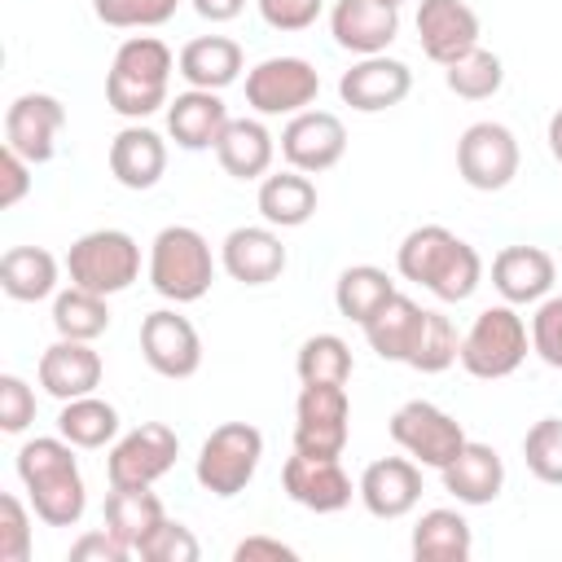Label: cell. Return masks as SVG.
<instances>
[{
    "mask_svg": "<svg viewBox=\"0 0 562 562\" xmlns=\"http://www.w3.org/2000/svg\"><path fill=\"white\" fill-rule=\"evenodd\" d=\"M395 268H400L404 281L430 290L439 303H465L483 281L479 250L443 224L413 228L395 250Z\"/></svg>",
    "mask_w": 562,
    "mask_h": 562,
    "instance_id": "obj_1",
    "label": "cell"
},
{
    "mask_svg": "<svg viewBox=\"0 0 562 562\" xmlns=\"http://www.w3.org/2000/svg\"><path fill=\"white\" fill-rule=\"evenodd\" d=\"M18 479L31 496V509L48 527H75L88 509V487L75 461V443L61 435H40L18 448Z\"/></svg>",
    "mask_w": 562,
    "mask_h": 562,
    "instance_id": "obj_2",
    "label": "cell"
},
{
    "mask_svg": "<svg viewBox=\"0 0 562 562\" xmlns=\"http://www.w3.org/2000/svg\"><path fill=\"white\" fill-rule=\"evenodd\" d=\"M171 70H176V57L171 48L158 40V35H132L119 44L114 61H110V75H105V101L114 114L140 123L158 110H167L171 101Z\"/></svg>",
    "mask_w": 562,
    "mask_h": 562,
    "instance_id": "obj_3",
    "label": "cell"
},
{
    "mask_svg": "<svg viewBox=\"0 0 562 562\" xmlns=\"http://www.w3.org/2000/svg\"><path fill=\"white\" fill-rule=\"evenodd\" d=\"M215 281L211 241L189 224H167L149 241V285L167 303H198Z\"/></svg>",
    "mask_w": 562,
    "mask_h": 562,
    "instance_id": "obj_4",
    "label": "cell"
},
{
    "mask_svg": "<svg viewBox=\"0 0 562 562\" xmlns=\"http://www.w3.org/2000/svg\"><path fill=\"white\" fill-rule=\"evenodd\" d=\"M527 347H531V329L518 316V307L514 303H496V307H483L474 316V325L461 334L457 360H461V369L470 378L496 382V378H509L527 360Z\"/></svg>",
    "mask_w": 562,
    "mask_h": 562,
    "instance_id": "obj_5",
    "label": "cell"
},
{
    "mask_svg": "<svg viewBox=\"0 0 562 562\" xmlns=\"http://www.w3.org/2000/svg\"><path fill=\"white\" fill-rule=\"evenodd\" d=\"M66 272L70 285L92 290V294H123L140 277V246L123 228H92L70 241L66 250Z\"/></svg>",
    "mask_w": 562,
    "mask_h": 562,
    "instance_id": "obj_6",
    "label": "cell"
},
{
    "mask_svg": "<svg viewBox=\"0 0 562 562\" xmlns=\"http://www.w3.org/2000/svg\"><path fill=\"white\" fill-rule=\"evenodd\" d=\"M259 461H263V435H259V426H250V422H224V426H215L202 439L193 474H198V483L211 496H224L228 501V496L246 492V483L255 479Z\"/></svg>",
    "mask_w": 562,
    "mask_h": 562,
    "instance_id": "obj_7",
    "label": "cell"
},
{
    "mask_svg": "<svg viewBox=\"0 0 562 562\" xmlns=\"http://www.w3.org/2000/svg\"><path fill=\"white\" fill-rule=\"evenodd\" d=\"M316 92H321V75L307 57H263L246 75V105L259 119L303 114V110H312Z\"/></svg>",
    "mask_w": 562,
    "mask_h": 562,
    "instance_id": "obj_8",
    "label": "cell"
},
{
    "mask_svg": "<svg viewBox=\"0 0 562 562\" xmlns=\"http://www.w3.org/2000/svg\"><path fill=\"white\" fill-rule=\"evenodd\" d=\"M351 435V400L347 386L307 382L294 404V452L312 457H342Z\"/></svg>",
    "mask_w": 562,
    "mask_h": 562,
    "instance_id": "obj_9",
    "label": "cell"
},
{
    "mask_svg": "<svg viewBox=\"0 0 562 562\" xmlns=\"http://www.w3.org/2000/svg\"><path fill=\"white\" fill-rule=\"evenodd\" d=\"M180 457V435L162 422H140L136 430L119 435L105 457L110 487H154Z\"/></svg>",
    "mask_w": 562,
    "mask_h": 562,
    "instance_id": "obj_10",
    "label": "cell"
},
{
    "mask_svg": "<svg viewBox=\"0 0 562 562\" xmlns=\"http://www.w3.org/2000/svg\"><path fill=\"white\" fill-rule=\"evenodd\" d=\"M391 439L430 470H443L461 448H465V430L452 413H443L430 400H408L391 413Z\"/></svg>",
    "mask_w": 562,
    "mask_h": 562,
    "instance_id": "obj_11",
    "label": "cell"
},
{
    "mask_svg": "<svg viewBox=\"0 0 562 562\" xmlns=\"http://www.w3.org/2000/svg\"><path fill=\"white\" fill-rule=\"evenodd\" d=\"M518 140L505 123H470L457 140V171L470 189L479 193H501L514 176H518Z\"/></svg>",
    "mask_w": 562,
    "mask_h": 562,
    "instance_id": "obj_12",
    "label": "cell"
},
{
    "mask_svg": "<svg viewBox=\"0 0 562 562\" xmlns=\"http://www.w3.org/2000/svg\"><path fill=\"white\" fill-rule=\"evenodd\" d=\"M140 356L158 378H193L202 369V338L189 316L176 307H158L140 321Z\"/></svg>",
    "mask_w": 562,
    "mask_h": 562,
    "instance_id": "obj_13",
    "label": "cell"
},
{
    "mask_svg": "<svg viewBox=\"0 0 562 562\" xmlns=\"http://www.w3.org/2000/svg\"><path fill=\"white\" fill-rule=\"evenodd\" d=\"M66 127V105L53 92H22L4 110V145L18 149L31 167L57 154V136Z\"/></svg>",
    "mask_w": 562,
    "mask_h": 562,
    "instance_id": "obj_14",
    "label": "cell"
},
{
    "mask_svg": "<svg viewBox=\"0 0 562 562\" xmlns=\"http://www.w3.org/2000/svg\"><path fill=\"white\" fill-rule=\"evenodd\" d=\"M347 154V127L338 114L329 110H303V114H290V123L281 127V158L294 167V171H329L338 158Z\"/></svg>",
    "mask_w": 562,
    "mask_h": 562,
    "instance_id": "obj_15",
    "label": "cell"
},
{
    "mask_svg": "<svg viewBox=\"0 0 562 562\" xmlns=\"http://www.w3.org/2000/svg\"><path fill=\"white\" fill-rule=\"evenodd\" d=\"M281 483H285V496L312 514H338L351 505V474L342 470L338 457L294 452L281 465Z\"/></svg>",
    "mask_w": 562,
    "mask_h": 562,
    "instance_id": "obj_16",
    "label": "cell"
},
{
    "mask_svg": "<svg viewBox=\"0 0 562 562\" xmlns=\"http://www.w3.org/2000/svg\"><path fill=\"white\" fill-rule=\"evenodd\" d=\"M413 92V70L386 53H373V57H360L351 70H342L338 79V97L342 105L360 110V114H382L391 105H400L404 97Z\"/></svg>",
    "mask_w": 562,
    "mask_h": 562,
    "instance_id": "obj_17",
    "label": "cell"
},
{
    "mask_svg": "<svg viewBox=\"0 0 562 562\" xmlns=\"http://www.w3.org/2000/svg\"><path fill=\"white\" fill-rule=\"evenodd\" d=\"M413 26H417L422 53L435 66H448L479 44V13L465 0H422Z\"/></svg>",
    "mask_w": 562,
    "mask_h": 562,
    "instance_id": "obj_18",
    "label": "cell"
},
{
    "mask_svg": "<svg viewBox=\"0 0 562 562\" xmlns=\"http://www.w3.org/2000/svg\"><path fill=\"white\" fill-rule=\"evenodd\" d=\"M356 496L364 501V509L373 518H404L417 509L422 501V465L413 457H378L364 465Z\"/></svg>",
    "mask_w": 562,
    "mask_h": 562,
    "instance_id": "obj_19",
    "label": "cell"
},
{
    "mask_svg": "<svg viewBox=\"0 0 562 562\" xmlns=\"http://www.w3.org/2000/svg\"><path fill=\"white\" fill-rule=\"evenodd\" d=\"M329 31L338 48L356 57H373L386 53L391 40L400 35V9L386 0H338L329 9Z\"/></svg>",
    "mask_w": 562,
    "mask_h": 562,
    "instance_id": "obj_20",
    "label": "cell"
},
{
    "mask_svg": "<svg viewBox=\"0 0 562 562\" xmlns=\"http://www.w3.org/2000/svg\"><path fill=\"white\" fill-rule=\"evenodd\" d=\"M553 281H558V263H553V255L544 246H505L492 259V285L514 307L549 299Z\"/></svg>",
    "mask_w": 562,
    "mask_h": 562,
    "instance_id": "obj_21",
    "label": "cell"
},
{
    "mask_svg": "<svg viewBox=\"0 0 562 562\" xmlns=\"http://www.w3.org/2000/svg\"><path fill=\"white\" fill-rule=\"evenodd\" d=\"M220 263L241 285H268L285 272V246L272 233V224H241L224 237Z\"/></svg>",
    "mask_w": 562,
    "mask_h": 562,
    "instance_id": "obj_22",
    "label": "cell"
},
{
    "mask_svg": "<svg viewBox=\"0 0 562 562\" xmlns=\"http://www.w3.org/2000/svg\"><path fill=\"white\" fill-rule=\"evenodd\" d=\"M101 373H105L101 351H92V342H79V338H57L40 356V386L61 404L92 395L101 386Z\"/></svg>",
    "mask_w": 562,
    "mask_h": 562,
    "instance_id": "obj_23",
    "label": "cell"
},
{
    "mask_svg": "<svg viewBox=\"0 0 562 562\" xmlns=\"http://www.w3.org/2000/svg\"><path fill=\"white\" fill-rule=\"evenodd\" d=\"M228 127V105L220 101V92L206 88H184L167 101V132L180 149L198 154V149H215L220 136Z\"/></svg>",
    "mask_w": 562,
    "mask_h": 562,
    "instance_id": "obj_24",
    "label": "cell"
},
{
    "mask_svg": "<svg viewBox=\"0 0 562 562\" xmlns=\"http://www.w3.org/2000/svg\"><path fill=\"white\" fill-rule=\"evenodd\" d=\"M167 171V140L145 127V123H127L114 140H110V176L123 189H154Z\"/></svg>",
    "mask_w": 562,
    "mask_h": 562,
    "instance_id": "obj_25",
    "label": "cell"
},
{
    "mask_svg": "<svg viewBox=\"0 0 562 562\" xmlns=\"http://www.w3.org/2000/svg\"><path fill=\"white\" fill-rule=\"evenodd\" d=\"M439 474H443V492H452L461 505H492L505 487L501 452L492 443H474V439H465V448Z\"/></svg>",
    "mask_w": 562,
    "mask_h": 562,
    "instance_id": "obj_26",
    "label": "cell"
},
{
    "mask_svg": "<svg viewBox=\"0 0 562 562\" xmlns=\"http://www.w3.org/2000/svg\"><path fill=\"white\" fill-rule=\"evenodd\" d=\"M241 44L228 40V35H198L180 48L176 57V70L189 88H206V92H220L228 83H237L241 75Z\"/></svg>",
    "mask_w": 562,
    "mask_h": 562,
    "instance_id": "obj_27",
    "label": "cell"
},
{
    "mask_svg": "<svg viewBox=\"0 0 562 562\" xmlns=\"http://www.w3.org/2000/svg\"><path fill=\"white\" fill-rule=\"evenodd\" d=\"M215 158L233 180H263L277 158V140L263 127V119H228Z\"/></svg>",
    "mask_w": 562,
    "mask_h": 562,
    "instance_id": "obj_28",
    "label": "cell"
},
{
    "mask_svg": "<svg viewBox=\"0 0 562 562\" xmlns=\"http://www.w3.org/2000/svg\"><path fill=\"white\" fill-rule=\"evenodd\" d=\"M316 184H312V176L307 171H277V176H263L259 180V198H255V206H259V215H263V224H272V228H299V224H307L312 215H316Z\"/></svg>",
    "mask_w": 562,
    "mask_h": 562,
    "instance_id": "obj_29",
    "label": "cell"
},
{
    "mask_svg": "<svg viewBox=\"0 0 562 562\" xmlns=\"http://www.w3.org/2000/svg\"><path fill=\"white\" fill-rule=\"evenodd\" d=\"M167 522V509L162 501L149 492V487H110L105 496V527L132 549L140 553V544Z\"/></svg>",
    "mask_w": 562,
    "mask_h": 562,
    "instance_id": "obj_30",
    "label": "cell"
},
{
    "mask_svg": "<svg viewBox=\"0 0 562 562\" xmlns=\"http://www.w3.org/2000/svg\"><path fill=\"white\" fill-rule=\"evenodd\" d=\"M417 562H465L474 553V531L457 509H426L408 540Z\"/></svg>",
    "mask_w": 562,
    "mask_h": 562,
    "instance_id": "obj_31",
    "label": "cell"
},
{
    "mask_svg": "<svg viewBox=\"0 0 562 562\" xmlns=\"http://www.w3.org/2000/svg\"><path fill=\"white\" fill-rule=\"evenodd\" d=\"M0 290L13 303H40L57 290V259L44 246H9L0 259Z\"/></svg>",
    "mask_w": 562,
    "mask_h": 562,
    "instance_id": "obj_32",
    "label": "cell"
},
{
    "mask_svg": "<svg viewBox=\"0 0 562 562\" xmlns=\"http://www.w3.org/2000/svg\"><path fill=\"white\" fill-rule=\"evenodd\" d=\"M422 303H413L408 294H391L360 329H364V342L382 356V360H408V347H413V334H417V325H422Z\"/></svg>",
    "mask_w": 562,
    "mask_h": 562,
    "instance_id": "obj_33",
    "label": "cell"
},
{
    "mask_svg": "<svg viewBox=\"0 0 562 562\" xmlns=\"http://www.w3.org/2000/svg\"><path fill=\"white\" fill-rule=\"evenodd\" d=\"M57 435L70 439L75 448H105L119 439V408L110 400H101L97 391L66 400L57 413Z\"/></svg>",
    "mask_w": 562,
    "mask_h": 562,
    "instance_id": "obj_34",
    "label": "cell"
},
{
    "mask_svg": "<svg viewBox=\"0 0 562 562\" xmlns=\"http://www.w3.org/2000/svg\"><path fill=\"white\" fill-rule=\"evenodd\" d=\"M391 294H395V281H391L386 268H378V263H351V268H342L338 281H334V307H338L347 321H356V325H364Z\"/></svg>",
    "mask_w": 562,
    "mask_h": 562,
    "instance_id": "obj_35",
    "label": "cell"
},
{
    "mask_svg": "<svg viewBox=\"0 0 562 562\" xmlns=\"http://www.w3.org/2000/svg\"><path fill=\"white\" fill-rule=\"evenodd\" d=\"M53 329L57 338H79V342H92L110 329V307H105V294H92V290H61L53 294Z\"/></svg>",
    "mask_w": 562,
    "mask_h": 562,
    "instance_id": "obj_36",
    "label": "cell"
},
{
    "mask_svg": "<svg viewBox=\"0 0 562 562\" xmlns=\"http://www.w3.org/2000/svg\"><path fill=\"white\" fill-rule=\"evenodd\" d=\"M443 83H448V92H457L461 101H487V97L501 92L505 66H501V57H496L492 48L474 44L470 53H461L457 61L443 66Z\"/></svg>",
    "mask_w": 562,
    "mask_h": 562,
    "instance_id": "obj_37",
    "label": "cell"
},
{
    "mask_svg": "<svg viewBox=\"0 0 562 562\" xmlns=\"http://www.w3.org/2000/svg\"><path fill=\"white\" fill-rule=\"evenodd\" d=\"M457 351H461V334H457V325H452L443 312L426 307L404 364L417 369V373H443L448 364H457Z\"/></svg>",
    "mask_w": 562,
    "mask_h": 562,
    "instance_id": "obj_38",
    "label": "cell"
},
{
    "mask_svg": "<svg viewBox=\"0 0 562 562\" xmlns=\"http://www.w3.org/2000/svg\"><path fill=\"white\" fill-rule=\"evenodd\" d=\"M294 369H299V382H334V386H347L351 382V347L338 338V334H312L299 356H294Z\"/></svg>",
    "mask_w": 562,
    "mask_h": 562,
    "instance_id": "obj_39",
    "label": "cell"
},
{
    "mask_svg": "<svg viewBox=\"0 0 562 562\" xmlns=\"http://www.w3.org/2000/svg\"><path fill=\"white\" fill-rule=\"evenodd\" d=\"M522 461L540 483L562 487V417H540L522 435Z\"/></svg>",
    "mask_w": 562,
    "mask_h": 562,
    "instance_id": "obj_40",
    "label": "cell"
},
{
    "mask_svg": "<svg viewBox=\"0 0 562 562\" xmlns=\"http://www.w3.org/2000/svg\"><path fill=\"white\" fill-rule=\"evenodd\" d=\"M180 9V0H92L97 22L114 26V31H149L171 22Z\"/></svg>",
    "mask_w": 562,
    "mask_h": 562,
    "instance_id": "obj_41",
    "label": "cell"
},
{
    "mask_svg": "<svg viewBox=\"0 0 562 562\" xmlns=\"http://www.w3.org/2000/svg\"><path fill=\"white\" fill-rule=\"evenodd\" d=\"M531 351L562 373V294H549L536 303V316H531Z\"/></svg>",
    "mask_w": 562,
    "mask_h": 562,
    "instance_id": "obj_42",
    "label": "cell"
},
{
    "mask_svg": "<svg viewBox=\"0 0 562 562\" xmlns=\"http://www.w3.org/2000/svg\"><path fill=\"white\" fill-rule=\"evenodd\" d=\"M26 558H31V514L13 492H4L0 496V562H26Z\"/></svg>",
    "mask_w": 562,
    "mask_h": 562,
    "instance_id": "obj_43",
    "label": "cell"
},
{
    "mask_svg": "<svg viewBox=\"0 0 562 562\" xmlns=\"http://www.w3.org/2000/svg\"><path fill=\"white\" fill-rule=\"evenodd\" d=\"M140 558L145 562H198L202 558V544L198 536L184 527V522H162L145 544H140Z\"/></svg>",
    "mask_w": 562,
    "mask_h": 562,
    "instance_id": "obj_44",
    "label": "cell"
},
{
    "mask_svg": "<svg viewBox=\"0 0 562 562\" xmlns=\"http://www.w3.org/2000/svg\"><path fill=\"white\" fill-rule=\"evenodd\" d=\"M35 422V391L18 373H0V430L22 435Z\"/></svg>",
    "mask_w": 562,
    "mask_h": 562,
    "instance_id": "obj_45",
    "label": "cell"
},
{
    "mask_svg": "<svg viewBox=\"0 0 562 562\" xmlns=\"http://www.w3.org/2000/svg\"><path fill=\"white\" fill-rule=\"evenodd\" d=\"M272 31H307L321 18V0H255Z\"/></svg>",
    "mask_w": 562,
    "mask_h": 562,
    "instance_id": "obj_46",
    "label": "cell"
},
{
    "mask_svg": "<svg viewBox=\"0 0 562 562\" xmlns=\"http://www.w3.org/2000/svg\"><path fill=\"white\" fill-rule=\"evenodd\" d=\"M31 193V162L18 154V149H0V206H18L22 198Z\"/></svg>",
    "mask_w": 562,
    "mask_h": 562,
    "instance_id": "obj_47",
    "label": "cell"
},
{
    "mask_svg": "<svg viewBox=\"0 0 562 562\" xmlns=\"http://www.w3.org/2000/svg\"><path fill=\"white\" fill-rule=\"evenodd\" d=\"M132 549L110 531V527H101V531H83L75 544H70V562H123Z\"/></svg>",
    "mask_w": 562,
    "mask_h": 562,
    "instance_id": "obj_48",
    "label": "cell"
},
{
    "mask_svg": "<svg viewBox=\"0 0 562 562\" xmlns=\"http://www.w3.org/2000/svg\"><path fill=\"white\" fill-rule=\"evenodd\" d=\"M294 558H299V549L277 536H246L233 549V562H294Z\"/></svg>",
    "mask_w": 562,
    "mask_h": 562,
    "instance_id": "obj_49",
    "label": "cell"
},
{
    "mask_svg": "<svg viewBox=\"0 0 562 562\" xmlns=\"http://www.w3.org/2000/svg\"><path fill=\"white\" fill-rule=\"evenodd\" d=\"M193 9H198V18H206V22H233V18L246 9V0H193Z\"/></svg>",
    "mask_w": 562,
    "mask_h": 562,
    "instance_id": "obj_50",
    "label": "cell"
},
{
    "mask_svg": "<svg viewBox=\"0 0 562 562\" xmlns=\"http://www.w3.org/2000/svg\"><path fill=\"white\" fill-rule=\"evenodd\" d=\"M544 140H549V154H553V162H562V105L553 110V119H549V132H544Z\"/></svg>",
    "mask_w": 562,
    "mask_h": 562,
    "instance_id": "obj_51",
    "label": "cell"
},
{
    "mask_svg": "<svg viewBox=\"0 0 562 562\" xmlns=\"http://www.w3.org/2000/svg\"><path fill=\"white\" fill-rule=\"evenodd\" d=\"M386 4H395V9H400V4H404V0H386Z\"/></svg>",
    "mask_w": 562,
    "mask_h": 562,
    "instance_id": "obj_52",
    "label": "cell"
}]
</instances>
